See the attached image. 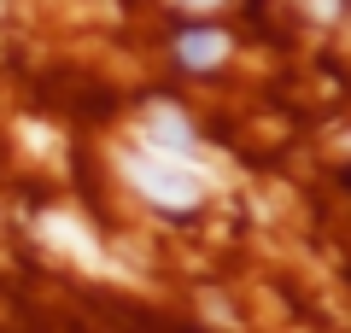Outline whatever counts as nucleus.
I'll return each instance as SVG.
<instances>
[{
  "mask_svg": "<svg viewBox=\"0 0 351 333\" xmlns=\"http://www.w3.org/2000/svg\"><path fill=\"white\" fill-rule=\"evenodd\" d=\"M123 170H129V182L164 210H193L199 205V182H193L182 164L158 158V152H123Z\"/></svg>",
  "mask_w": 351,
  "mask_h": 333,
  "instance_id": "obj_1",
  "label": "nucleus"
},
{
  "mask_svg": "<svg viewBox=\"0 0 351 333\" xmlns=\"http://www.w3.org/2000/svg\"><path fill=\"white\" fill-rule=\"evenodd\" d=\"M176 53H182V64L205 71V64H217L228 53V36H217V29H188V36L176 41Z\"/></svg>",
  "mask_w": 351,
  "mask_h": 333,
  "instance_id": "obj_3",
  "label": "nucleus"
},
{
  "mask_svg": "<svg viewBox=\"0 0 351 333\" xmlns=\"http://www.w3.org/2000/svg\"><path fill=\"white\" fill-rule=\"evenodd\" d=\"M193 6H211V0H193Z\"/></svg>",
  "mask_w": 351,
  "mask_h": 333,
  "instance_id": "obj_5",
  "label": "nucleus"
},
{
  "mask_svg": "<svg viewBox=\"0 0 351 333\" xmlns=\"http://www.w3.org/2000/svg\"><path fill=\"white\" fill-rule=\"evenodd\" d=\"M47 240H59V246H71V251H76L82 263H100V246H94V240H88V234L76 228L71 217H47Z\"/></svg>",
  "mask_w": 351,
  "mask_h": 333,
  "instance_id": "obj_4",
  "label": "nucleus"
},
{
  "mask_svg": "<svg viewBox=\"0 0 351 333\" xmlns=\"http://www.w3.org/2000/svg\"><path fill=\"white\" fill-rule=\"evenodd\" d=\"M147 140L158 147V158H182V152L193 147V129H188V117L176 106H152V117H147Z\"/></svg>",
  "mask_w": 351,
  "mask_h": 333,
  "instance_id": "obj_2",
  "label": "nucleus"
}]
</instances>
